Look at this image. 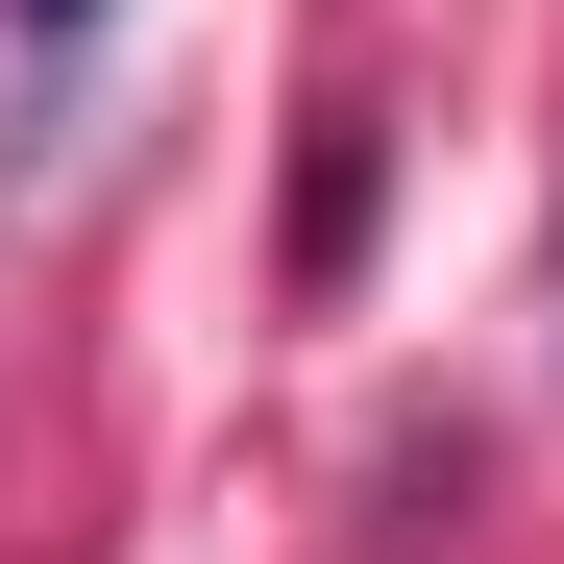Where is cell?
<instances>
[{"label":"cell","instance_id":"cell-1","mask_svg":"<svg viewBox=\"0 0 564 564\" xmlns=\"http://www.w3.org/2000/svg\"><path fill=\"white\" fill-rule=\"evenodd\" d=\"M368 172H393V148L319 123V172H295V295H344V270H368Z\"/></svg>","mask_w":564,"mask_h":564},{"label":"cell","instance_id":"cell-2","mask_svg":"<svg viewBox=\"0 0 564 564\" xmlns=\"http://www.w3.org/2000/svg\"><path fill=\"white\" fill-rule=\"evenodd\" d=\"M25 25H50V50H74V25H99V0H25Z\"/></svg>","mask_w":564,"mask_h":564}]
</instances>
